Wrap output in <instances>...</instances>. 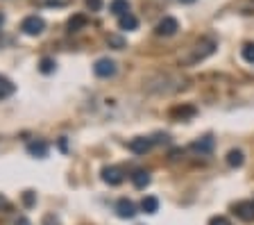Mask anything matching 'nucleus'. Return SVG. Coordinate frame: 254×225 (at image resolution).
I'll list each match as a JSON object with an SVG mask.
<instances>
[{"instance_id":"nucleus-4","label":"nucleus","mask_w":254,"mask_h":225,"mask_svg":"<svg viewBox=\"0 0 254 225\" xmlns=\"http://www.w3.org/2000/svg\"><path fill=\"white\" fill-rule=\"evenodd\" d=\"M93 73L98 75V77H114V75H116V62H114V59H107V57L98 59L93 64Z\"/></svg>"},{"instance_id":"nucleus-13","label":"nucleus","mask_w":254,"mask_h":225,"mask_svg":"<svg viewBox=\"0 0 254 225\" xmlns=\"http://www.w3.org/2000/svg\"><path fill=\"white\" fill-rule=\"evenodd\" d=\"M109 11L114 14V16H123V14H127V11H129V2H127V0H111V2H109Z\"/></svg>"},{"instance_id":"nucleus-27","label":"nucleus","mask_w":254,"mask_h":225,"mask_svg":"<svg viewBox=\"0 0 254 225\" xmlns=\"http://www.w3.org/2000/svg\"><path fill=\"white\" fill-rule=\"evenodd\" d=\"M0 207H7V200L2 198V196H0Z\"/></svg>"},{"instance_id":"nucleus-14","label":"nucleus","mask_w":254,"mask_h":225,"mask_svg":"<svg viewBox=\"0 0 254 225\" xmlns=\"http://www.w3.org/2000/svg\"><path fill=\"white\" fill-rule=\"evenodd\" d=\"M27 152H30L32 157H46L48 144H43V141H32V144H27Z\"/></svg>"},{"instance_id":"nucleus-24","label":"nucleus","mask_w":254,"mask_h":225,"mask_svg":"<svg viewBox=\"0 0 254 225\" xmlns=\"http://www.w3.org/2000/svg\"><path fill=\"white\" fill-rule=\"evenodd\" d=\"M23 203H25V207H32V205H34V193H32V191L23 193Z\"/></svg>"},{"instance_id":"nucleus-25","label":"nucleus","mask_w":254,"mask_h":225,"mask_svg":"<svg viewBox=\"0 0 254 225\" xmlns=\"http://www.w3.org/2000/svg\"><path fill=\"white\" fill-rule=\"evenodd\" d=\"M43 225H59V221H57V219H55V216H53V214H48V216H46V219H43Z\"/></svg>"},{"instance_id":"nucleus-7","label":"nucleus","mask_w":254,"mask_h":225,"mask_svg":"<svg viewBox=\"0 0 254 225\" xmlns=\"http://www.w3.org/2000/svg\"><path fill=\"white\" fill-rule=\"evenodd\" d=\"M152 146H154V141L148 139V137H134L129 141V150H132L134 155H145V152H150Z\"/></svg>"},{"instance_id":"nucleus-22","label":"nucleus","mask_w":254,"mask_h":225,"mask_svg":"<svg viewBox=\"0 0 254 225\" xmlns=\"http://www.w3.org/2000/svg\"><path fill=\"white\" fill-rule=\"evenodd\" d=\"M209 225H232V221H229L227 216H211Z\"/></svg>"},{"instance_id":"nucleus-11","label":"nucleus","mask_w":254,"mask_h":225,"mask_svg":"<svg viewBox=\"0 0 254 225\" xmlns=\"http://www.w3.org/2000/svg\"><path fill=\"white\" fill-rule=\"evenodd\" d=\"M132 182L136 189H145L150 184V173L148 171H143V168H138V171L132 173Z\"/></svg>"},{"instance_id":"nucleus-16","label":"nucleus","mask_w":254,"mask_h":225,"mask_svg":"<svg viewBox=\"0 0 254 225\" xmlns=\"http://www.w3.org/2000/svg\"><path fill=\"white\" fill-rule=\"evenodd\" d=\"M141 209L145 212V214H157L159 212V200L154 198V196H145V198L141 200Z\"/></svg>"},{"instance_id":"nucleus-12","label":"nucleus","mask_w":254,"mask_h":225,"mask_svg":"<svg viewBox=\"0 0 254 225\" xmlns=\"http://www.w3.org/2000/svg\"><path fill=\"white\" fill-rule=\"evenodd\" d=\"M14 91H16L14 82H11L9 77H5V75H0V100H2V98H9Z\"/></svg>"},{"instance_id":"nucleus-28","label":"nucleus","mask_w":254,"mask_h":225,"mask_svg":"<svg viewBox=\"0 0 254 225\" xmlns=\"http://www.w3.org/2000/svg\"><path fill=\"white\" fill-rule=\"evenodd\" d=\"M182 5H190V2H195V0H180Z\"/></svg>"},{"instance_id":"nucleus-8","label":"nucleus","mask_w":254,"mask_h":225,"mask_svg":"<svg viewBox=\"0 0 254 225\" xmlns=\"http://www.w3.org/2000/svg\"><path fill=\"white\" fill-rule=\"evenodd\" d=\"M116 214L121 216V219H134V216H136V205H134L132 200L121 198L116 203Z\"/></svg>"},{"instance_id":"nucleus-5","label":"nucleus","mask_w":254,"mask_h":225,"mask_svg":"<svg viewBox=\"0 0 254 225\" xmlns=\"http://www.w3.org/2000/svg\"><path fill=\"white\" fill-rule=\"evenodd\" d=\"M234 212L243 223H252L254 221V200H241L234 205Z\"/></svg>"},{"instance_id":"nucleus-19","label":"nucleus","mask_w":254,"mask_h":225,"mask_svg":"<svg viewBox=\"0 0 254 225\" xmlns=\"http://www.w3.org/2000/svg\"><path fill=\"white\" fill-rule=\"evenodd\" d=\"M241 55L248 64H254V43H245L243 48H241Z\"/></svg>"},{"instance_id":"nucleus-15","label":"nucleus","mask_w":254,"mask_h":225,"mask_svg":"<svg viewBox=\"0 0 254 225\" xmlns=\"http://www.w3.org/2000/svg\"><path fill=\"white\" fill-rule=\"evenodd\" d=\"M243 161H245V155H243V150H229L227 152V164L232 168H238V166H243Z\"/></svg>"},{"instance_id":"nucleus-29","label":"nucleus","mask_w":254,"mask_h":225,"mask_svg":"<svg viewBox=\"0 0 254 225\" xmlns=\"http://www.w3.org/2000/svg\"><path fill=\"white\" fill-rule=\"evenodd\" d=\"M2 23H5V16H2V14H0V25H2Z\"/></svg>"},{"instance_id":"nucleus-26","label":"nucleus","mask_w":254,"mask_h":225,"mask_svg":"<svg viewBox=\"0 0 254 225\" xmlns=\"http://www.w3.org/2000/svg\"><path fill=\"white\" fill-rule=\"evenodd\" d=\"M14 225H32V223H30L27 219H23V216H21V219H16V223H14Z\"/></svg>"},{"instance_id":"nucleus-18","label":"nucleus","mask_w":254,"mask_h":225,"mask_svg":"<svg viewBox=\"0 0 254 225\" xmlns=\"http://www.w3.org/2000/svg\"><path fill=\"white\" fill-rule=\"evenodd\" d=\"M39 71H41L43 75H50L55 71V59H50V57H43L41 62H39Z\"/></svg>"},{"instance_id":"nucleus-17","label":"nucleus","mask_w":254,"mask_h":225,"mask_svg":"<svg viewBox=\"0 0 254 225\" xmlns=\"http://www.w3.org/2000/svg\"><path fill=\"white\" fill-rule=\"evenodd\" d=\"M82 27H86V16L84 14H75L68 21V32H79Z\"/></svg>"},{"instance_id":"nucleus-2","label":"nucleus","mask_w":254,"mask_h":225,"mask_svg":"<svg viewBox=\"0 0 254 225\" xmlns=\"http://www.w3.org/2000/svg\"><path fill=\"white\" fill-rule=\"evenodd\" d=\"M21 30L27 37H39V34L46 30V21H43L41 16H27V18H23Z\"/></svg>"},{"instance_id":"nucleus-20","label":"nucleus","mask_w":254,"mask_h":225,"mask_svg":"<svg viewBox=\"0 0 254 225\" xmlns=\"http://www.w3.org/2000/svg\"><path fill=\"white\" fill-rule=\"evenodd\" d=\"M195 114V107H175L170 112V116H180V118H186V116H193Z\"/></svg>"},{"instance_id":"nucleus-23","label":"nucleus","mask_w":254,"mask_h":225,"mask_svg":"<svg viewBox=\"0 0 254 225\" xmlns=\"http://www.w3.org/2000/svg\"><path fill=\"white\" fill-rule=\"evenodd\" d=\"M86 7L91 11H100L102 9V0H86Z\"/></svg>"},{"instance_id":"nucleus-3","label":"nucleus","mask_w":254,"mask_h":225,"mask_svg":"<svg viewBox=\"0 0 254 225\" xmlns=\"http://www.w3.org/2000/svg\"><path fill=\"white\" fill-rule=\"evenodd\" d=\"M177 30H180V23L173 16L161 18V21L157 23V27H154V32H157L159 37H173V34H177Z\"/></svg>"},{"instance_id":"nucleus-10","label":"nucleus","mask_w":254,"mask_h":225,"mask_svg":"<svg viewBox=\"0 0 254 225\" xmlns=\"http://www.w3.org/2000/svg\"><path fill=\"white\" fill-rule=\"evenodd\" d=\"M118 27H121V30H127V32H129V30H136V27H138L136 16H134V14H129V11H127V14H123V16H118Z\"/></svg>"},{"instance_id":"nucleus-9","label":"nucleus","mask_w":254,"mask_h":225,"mask_svg":"<svg viewBox=\"0 0 254 225\" xmlns=\"http://www.w3.org/2000/svg\"><path fill=\"white\" fill-rule=\"evenodd\" d=\"M213 146H216V139H213L211 134H206V137H202V139L193 141L190 148L195 150V152H200V155H209V152L213 150Z\"/></svg>"},{"instance_id":"nucleus-6","label":"nucleus","mask_w":254,"mask_h":225,"mask_svg":"<svg viewBox=\"0 0 254 225\" xmlns=\"http://www.w3.org/2000/svg\"><path fill=\"white\" fill-rule=\"evenodd\" d=\"M102 180L109 187H118V184H123L125 175H123V171L118 166H107V168H102Z\"/></svg>"},{"instance_id":"nucleus-21","label":"nucleus","mask_w":254,"mask_h":225,"mask_svg":"<svg viewBox=\"0 0 254 225\" xmlns=\"http://www.w3.org/2000/svg\"><path fill=\"white\" fill-rule=\"evenodd\" d=\"M107 43H109V46H114L116 50H123V48H125V39L118 37V34H109V37H107Z\"/></svg>"},{"instance_id":"nucleus-1","label":"nucleus","mask_w":254,"mask_h":225,"mask_svg":"<svg viewBox=\"0 0 254 225\" xmlns=\"http://www.w3.org/2000/svg\"><path fill=\"white\" fill-rule=\"evenodd\" d=\"M216 48H218L216 39H211V37L200 39V41L195 43V48H193V55H190L189 62H193V64H195V62H202V59H206L209 55L216 53Z\"/></svg>"}]
</instances>
